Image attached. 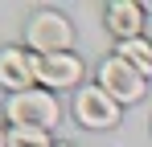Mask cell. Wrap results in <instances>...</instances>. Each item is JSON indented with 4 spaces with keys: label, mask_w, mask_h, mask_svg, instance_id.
I'll use <instances>...</instances> for the list:
<instances>
[{
    "label": "cell",
    "mask_w": 152,
    "mask_h": 147,
    "mask_svg": "<svg viewBox=\"0 0 152 147\" xmlns=\"http://www.w3.org/2000/svg\"><path fill=\"white\" fill-rule=\"evenodd\" d=\"M33 70H37V82L41 86L62 90V86H74L78 78H82V61H78L74 53H50V57H33Z\"/></svg>",
    "instance_id": "obj_6"
},
{
    "label": "cell",
    "mask_w": 152,
    "mask_h": 147,
    "mask_svg": "<svg viewBox=\"0 0 152 147\" xmlns=\"http://www.w3.org/2000/svg\"><path fill=\"white\" fill-rule=\"evenodd\" d=\"M144 82H148V78L140 70H132L119 53H111L99 66V86L115 98V102H140V98H144Z\"/></svg>",
    "instance_id": "obj_3"
},
{
    "label": "cell",
    "mask_w": 152,
    "mask_h": 147,
    "mask_svg": "<svg viewBox=\"0 0 152 147\" xmlns=\"http://www.w3.org/2000/svg\"><path fill=\"white\" fill-rule=\"evenodd\" d=\"M74 115L82 127H91V131H103V127H115L119 119V102L107 94L103 86H82L74 98Z\"/></svg>",
    "instance_id": "obj_4"
},
{
    "label": "cell",
    "mask_w": 152,
    "mask_h": 147,
    "mask_svg": "<svg viewBox=\"0 0 152 147\" xmlns=\"http://www.w3.org/2000/svg\"><path fill=\"white\" fill-rule=\"evenodd\" d=\"M119 57H124L132 70H140L144 78L152 74V45L144 41V37H132V41H119V49H115Z\"/></svg>",
    "instance_id": "obj_8"
},
{
    "label": "cell",
    "mask_w": 152,
    "mask_h": 147,
    "mask_svg": "<svg viewBox=\"0 0 152 147\" xmlns=\"http://www.w3.org/2000/svg\"><path fill=\"white\" fill-rule=\"evenodd\" d=\"M0 147H8V131H0Z\"/></svg>",
    "instance_id": "obj_10"
},
{
    "label": "cell",
    "mask_w": 152,
    "mask_h": 147,
    "mask_svg": "<svg viewBox=\"0 0 152 147\" xmlns=\"http://www.w3.org/2000/svg\"><path fill=\"white\" fill-rule=\"evenodd\" d=\"M25 41L29 49H37V57H50V53H70V41H74V29L66 17H58L50 8L33 12L25 24Z\"/></svg>",
    "instance_id": "obj_1"
},
{
    "label": "cell",
    "mask_w": 152,
    "mask_h": 147,
    "mask_svg": "<svg viewBox=\"0 0 152 147\" xmlns=\"http://www.w3.org/2000/svg\"><path fill=\"white\" fill-rule=\"evenodd\" d=\"M53 147H70V143H53Z\"/></svg>",
    "instance_id": "obj_11"
},
{
    "label": "cell",
    "mask_w": 152,
    "mask_h": 147,
    "mask_svg": "<svg viewBox=\"0 0 152 147\" xmlns=\"http://www.w3.org/2000/svg\"><path fill=\"white\" fill-rule=\"evenodd\" d=\"M8 147H53L50 131H37V127H12L8 131Z\"/></svg>",
    "instance_id": "obj_9"
},
{
    "label": "cell",
    "mask_w": 152,
    "mask_h": 147,
    "mask_svg": "<svg viewBox=\"0 0 152 147\" xmlns=\"http://www.w3.org/2000/svg\"><path fill=\"white\" fill-rule=\"evenodd\" d=\"M140 24H144V8L132 4V0H115V4L107 8V29H111L119 41L140 37Z\"/></svg>",
    "instance_id": "obj_7"
},
{
    "label": "cell",
    "mask_w": 152,
    "mask_h": 147,
    "mask_svg": "<svg viewBox=\"0 0 152 147\" xmlns=\"http://www.w3.org/2000/svg\"><path fill=\"white\" fill-rule=\"evenodd\" d=\"M8 119L12 127H37V131H50L53 122L62 119V106L50 90H25V94H12L8 98Z\"/></svg>",
    "instance_id": "obj_2"
},
{
    "label": "cell",
    "mask_w": 152,
    "mask_h": 147,
    "mask_svg": "<svg viewBox=\"0 0 152 147\" xmlns=\"http://www.w3.org/2000/svg\"><path fill=\"white\" fill-rule=\"evenodd\" d=\"M33 82H37V70L25 49L17 45L0 49V86H8L12 94H25V90H33Z\"/></svg>",
    "instance_id": "obj_5"
}]
</instances>
